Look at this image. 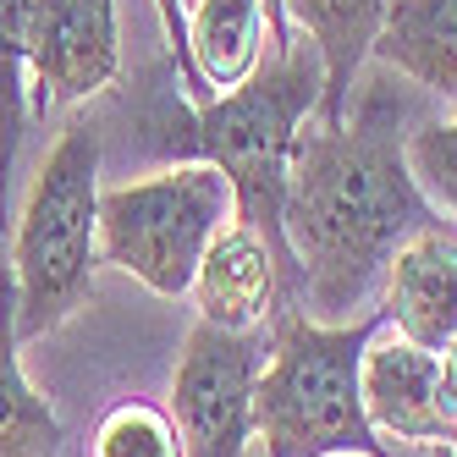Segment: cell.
I'll return each instance as SVG.
<instances>
[{
  "mask_svg": "<svg viewBox=\"0 0 457 457\" xmlns=\"http://www.w3.org/2000/svg\"><path fill=\"white\" fill-rule=\"evenodd\" d=\"M358 386H364V413L375 436L408 446H457V403L441 375V353L397 331H375L358 364Z\"/></svg>",
  "mask_w": 457,
  "mask_h": 457,
  "instance_id": "ba28073f",
  "label": "cell"
},
{
  "mask_svg": "<svg viewBox=\"0 0 457 457\" xmlns=\"http://www.w3.org/2000/svg\"><path fill=\"white\" fill-rule=\"evenodd\" d=\"M265 6V28H270V50L292 45V17H287V0H259Z\"/></svg>",
  "mask_w": 457,
  "mask_h": 457,
  "instance_id": "ac0fdd59",
  "label": "cell"
},
{
  "mask_svg": "<svg viewBox=\"0 0 457 457\" xmlns=\"http://www.w3.org/2000/svg\"><path fill=\"white\" fill-rule=\"evenodd\" d=\"M370 55L441 100H457V0H391Z\"/></svg>",
  "mask_w": 457,
  "mask_h": 457,
  "instance_id": "4fadbf2b",
  "label": "cell"
},
{
  "mask_svg": "<svg viewBox=\"0 0 457 457\" xmlns=\"http://www.w3.org/2000/svg\"><path fill=\"white\" fill-rule=\"evenodd\" d=\"M380 325L386 309L337 325L276 309L270 358L253 380V436L265 441V457H386L358 386V364Z\"/></svg>",
  "mask_w": 457,
  "mask_h": 457,
  "instance_id": "3957f363",
  "label": "cell"
},
{
  "mask_svg": "<svg viewBox=\"0 0 457 457\" xmlns=\"http://www.w3.org/2000/svg\"><path fill=\"white\" fill-rule=\"evenodd\" d=\"M325 67L320 50L287 45L276 50L270 67H259L248 83L215 94L204 105L177 111L160 127V144L182 160H204L232 182L237 220L253 226L265 237L276 270H281V309H303V270L287 248V166H292V144H298L303 121L320 105Z\"/></svg>",
  "mask_w": 457,
  "mask_h": 457,
  "instance_id": "7a4b0ae2",
  "label": "cell"
},
{
  "mask_svg": "<svg viewBox=\"0 0 457 457\" xmlns=\"http://www.w3.org/2000/svg\"><path fill=\"white\" fill-rule=\"evenodd\" d=\"M88 457H182V436L166 408L154 403H116L100 430H94Z\"/></svg>",
  "mask_w": 457,
  "mask_h": 457,
  "instance_id": "2e32d148",
  "label": "cell"
},
{
  "mask_svg": "<svg viewBox=\"0 0 457 457\" xmlns=\"http://www.w3.org/2000/svg\"><path fill=\"white\" fill-rule=\"evenodd\" d=\"M408 105L386 83H364L342 121H303L287 166V248L303 270L309 320H353L386 287L397 248L441 232V210L408 171Z\"/></svg>",
  "mask_w": 457,
  "mask_h": 457,
  "instance_id": "6da1fadb",
  "label": "cell"
},
{
  "mask_svg": "<svg viewBox=\"0 0 457 457\" xmlns=\"http://www.w3.org/2000/svg\"><path fill=\"white\" fill-rule=\"evenodd\" d=\"M187 292H193V303H199L204 325L253 331L259 320H276V309H281V270H276L265 237L232 215L215 232V243L204 248Z\"/></svg>",
  "mask_w": 457,
  "mask_h": 457,
  "instance_id": "9c48e42d",
  "label": "cell"
},
{
  "mask_svg": "<svg viewBox=\"0 0 457 457\" xmlns=\"http://www.w3.org/2000/svg\"><path fill=\"white\" fill-rule=\"evenodd\" d=\"M265 347L253 331L193 325L177 375H171V424L182 436V457H243L253 441V380Z\"/></svg>",
  "mask_w": 457,
  "mask_h": 457,
  "instance_id": "8992f818",
  "label": "cell"
},
{
  "mask_svg": "<svg viewBox=\"0 0 457 457\" xmlns=\"http://www.w3.org/2000/svg\"><path fill=\"white\" fill-rule=\"evenodd\" d=\"M17 342V287L12 265H0V457H55L67 436L55 408L28 386Z\"/></svg>",
  "mask_w": 457,
  "mask_h": 457,
  "instance_id": "5bb4252c",
  "label": "cell"
},
{
  "mask_svg": "<svg viewBox=\"0 0 457 457\" xmlns=\"http://www.w3.org/2000/svg\"><path fill=\"white\" fill-rule=\"evenodd\" d=\"M452 457H457V446H452Z\"/></svg>",
  "mask_w": 457,
  "mask_h": 457,
  "instance_id": "ffe728a7",
  "label": "cell"
},
{
  "mask_svg": "<svg viewBox=\"0 0 457 457\" xmlns=\"http://www.w3.org/2000/svg\"><path fill=\"white\" fill-rule=\"evenodd\" d=\"M386 6L391 0H287V17L303 28V39L320 50V67H325L314 121H342L347 116L353 83L364 72L370 50H375Z\"/></svg>",
  "mask_w": 457,
  "mask_h": 457,
  "instance_id": "7c38bea8",
  "label": "cell"
},
{
  "mask_svg": "<svg viewBox=\"0 0 457 457\" xmlns=\"http://www.w3.org/2000/svg\"><path fill=\"white\" fill-rule=\"evenodd\" d=\"M441 375H446V391H452V403H457V337L441 347Z\"/></svg>",
  "mask_w": 457,
  "mask_h": 457,
  "instance_id": "d6986e66",
  "label": "cell"
},
{
  "mask_svg": "<svg viewBox=\"0 0 457 457\" xmlns=\"http://www.w3.org/2000/svg\"><path fill=\"white\" fill-rule=\"evenodd\" d=\"M386 320L430 353L457 337V237L419 232L397 248L386 270Z\"/></svg>",
  "mask_w": 457,
  "mask_h": 457,
  "instance_id": "30bf717a",
  "label": "cell"
},
{
  "mask_svg": "<svg viewBox=\"0 0 457 457\" xmlns=\"http://www.w3.org/2000/svg\"><path fill=\"white\" fill-rule=\"evenodd\" d=\"M265 6L259 0H187V105L248 83L265 67Z\"/></svg>",
  "mask_w": 457,
  "mask_h": 457,
  "instance_id": "8fae6325",
  "label": "cell"
},
{
  "mask_svg": "<svg viewBox=\"0 0 457 457\" xmlns=\"http://www.w3.org/2000/svg\"><path fill=\"white\" fill-rule=\"evenodd\" d=\"M408 171L436 210L457 220V121H419L408 133Z\"/></svg>",
  "mask_w": 457,
  "mask_h": 457,
  "instance_id": "e0dca14e",
  "label": "cell"
},
{
  "mask_svg": "<svg viewBox=\"0 0 457 457\" xmlns=\"http://www.w3.org/2000/svg\"><path fill=\"white\" fill-rule=\"evenodd\" d=\"M94 265H100V127L72 116L17 215V337L28 342L67 325L94 292Z\"/></svg>",
  "mask_w": 457,
  "mask_h": 457,
  "instance_id": "277c9868",
  "label": "cell"
},
{
  "mask_svg": "<svg viewBox=\"0 0 457 457\" xmlns=\"http://www.w3.org/2000/svg\"><path fill=\"white\" fill-rule=\"evenodd\" d=\"M28 12L34 0H0V215H6L12 160L22 144V78H28Z\"/></svg>",
  "mask_w": 457,
  "mask_h": 457,
  "instance_id": "9a60e30c",
  "label": "cell"
},
{
  "mask_svg": "<svg viewBox=\"0 0 457 457\" xmlns=\"http://www.w3.org/2000/svg\"><path fill=\"white\" fill-rule=\"evenodd\" d=\"M28 72L34 105H78L121 72L116 0H34L28 12Z\"/></svg>",
  "mask_w": 457,
  "mask_h": 457,
  "instance_id": "52a82bcc",
  "label": "cell"
},
{
  "mask_svg": "<svg viewBox=\"0 0 457 457\" xmlns=\"http://www.w3.org/2000/svg\"><path fill=\"white\" fill-rule=\"evenodd\" d=\"M232 215V182L215 166H160L138 182L100 187V259L149 287L154 298H182L204 248Z\"/></svg>",
  "mask_w": 457,
  "mask_h": 457,
  "instance_id": "5b68a950",
  "label": "cell"
}]
</instances>
